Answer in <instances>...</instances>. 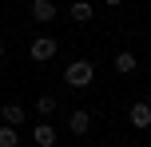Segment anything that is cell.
I'll return each instance as SVG.
<instances>
[{
  "label": "cell",
  "instance_id": "obj_1",
  "mask_svg": "<svg viewBox=\"0 0 151 147\" xmlns=\"http://www.w3.org/2000/svg\"><path fill=\"white\" fill-rule=\"evenodd\" d=\"M91 80H96V64L91 60H72L68 68H64V84L68 87H88Z\"/></svg>",
  "mask_w": 151,
  "mask_h": 147
},
{
  "label": "cell",
  "instance_id": "obj_2",
  "mask_svg": "<svg viewBox=\"0 0 151 147\" xmlns=\"http://www.w3.org/2000/svg\"><path fill=\"white\" fill-rule=\"evenodd\" d=\"M28 52H32V60H36V64H48L56 52H60V40H52V36H36Z\"/></svg>",
  "mask_w": 151,
  "mask_h": 147
},
{
  "label": "cell",
  "instance_id": "obj_3",
  "mask_svg": "<svg viewBox=\"0 0 151 147\" xmlns=\"http://www.w3.org/2000/svg\"><path fill=\"white\" fill-rule=\"evenodd\" d=\"M0 119H4V127H20L24 119H28V111H24L20 103H0Z\"/></svg>",
  "mask_w": 151,
  "mask_h": 147
},
{
  "label": "cell",
  "instance_id": "obj_4",
  "mask_svg": "<svg viewBox=\"0 0 151 147\" xmlns=\"http://www.w3.org/2000/svg\"><path fill=\"white\" fill-rule=\"evenodd\" d=\"M32 20L36 24H52L56 20V4L52 0H32Z\"/></svg>",
  "mask_w": 151,
  "mask_h": 147
},
{
  "label": "cell",
  "instance_id": "obj_5",
  "mask_svg": "<svg viewBox=\"0 0 151 147\" xmlns=\"http://www.w3.org/2000/svg\"><path fill=\"white\" fill-rule=\"evenodd\" d=\"M88 127H91V115H88V111H72V119H68V131L72 135H88Z\"/></svg>",
  "mask_w": 151,
  "mask_h": 147
},
{
  "label": "cell",
  "instance_id": "obj_6",
  "mask_svg": "<svg viewBox=\"0 0 151 147\" xmlns=\"http://www.w3.org/2000/svg\"><path fill=\"white\" fill-rule=\"evenodd\" d=\"M32 139H36V147H56V127L36 123V127H32Z\"/></svg>",
  "mask_w": 151,
  "mask_h": 147
},
{
  "label": "cell",
  "instance_id": "obj_7",
  "mask_svg": "<svg viewBox=\"0 0 151 147\" xmlns=\"http://www.w3.org/2000/svg\"><path fill=\"white\" fill-rule=\"evenodd\" d=\"M68 16H72V20H76V24H88V20H91V16H96V8H91V4H88V0H76V4L68 8Z\"/></svg>",
  "mask_w": 151,
  "mask_h": 147
},
{
  "label": "cell",
  "instance_id": "obj_8",
  "mask_svg": "<svg viewBox=\"0 0 151 147\" xmlns=\"http://www.w3.org/2000/svg\"><path fill=\"white\" fill-rule=\"evenodd\" d=\"M131 123H135V127H147V123H151V103H147V100L131 103Z\"/></svg>",
  "mask_w": 151,
  "mask_h": 147
},
{
  "label": "cell",
  "instance_id": "obj_9",
  "mask_svg": "<svg viewBox=\"0 0 151 147\" xmlns=\"http://www.w3.org/2000/svg\"><path fill=\"white\" fill-rule=\"evenodd\" d=\"M135 68H139V60L131 52H119V56H115V72H119V76H131Z\"/></svg>",
  "mask_w": 151,
  "mask_h": 147
},
{
  "label": "cell",
  "instance_id": "obj_10",
  "mask_svg": "<svg viewBox=\"0 0 151 147\" xmlns=\"http://www.w3.org/2000/svg\"><path fill=\"white\" fill-rule=\"evenodd\" d=\"M56 108H60V103H56V95H40V100H36V111H40V115H56Z\"/></svg>",
  "mask_w": 151,
  "mask_h": 147
},
{
  "label": "cell",
  "instance_id": "obj_11",
  "mask_svg": "<svg viewBox=\"0 0 151 147\" xmlns=\"http://www.w3.org/2000/svg\"><path fill=\"white\" fill-rule=\"evenodd\" d=\"M16 143H20L16 127H4V123H0V147H16Z\"/></svg>",
  "mask_w": 151,
  "mask_h": 147
},
{
  "label": "cell",
  "instance_id": "obj_12",
  "mask_svg": "<svg viewBox=\"0 0 151 147\" xmlns=\"http://www.w3.org/2000/svg\"><path fill=\"white\" fill-rule=\"evenodd\" d=\"M104 4H119V0H104Z\"/></svg>",
  "mask_w": 151,
  "mask_h": 147
},
{
  "label": "cell",
  "instance_id": "obj_13",
  "mask_svg": "<svg viewBox=\"0 0 151 147\" xmlns=\"http://www.w3.org/2000/svg\"><path fill=\"white\" fill-rule=\"evenodd\" d=\"M0 60H4V44H0Z\"/></svg>",
  "mask_w": 151,
  "mask_h": 147
}]
</instances>
